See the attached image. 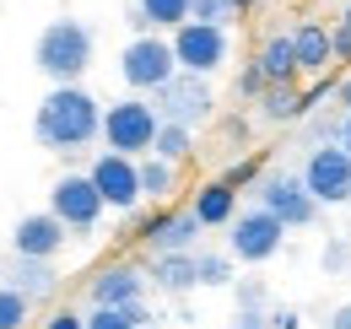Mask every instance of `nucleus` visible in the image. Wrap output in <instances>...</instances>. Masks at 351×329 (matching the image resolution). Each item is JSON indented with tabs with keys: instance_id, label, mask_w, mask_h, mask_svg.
<instances>
[{
	"instance_id": "obj_1",
	"label": "nucleus",
	"mask_w": 351,
	"mask_h": 329,
	"mask_svg": "<svg viewBox=\"0 0 351 329\" xmlns=\"http://www.w3.org/2000/svg\"><path fill=\"white\" fill-rule=\"evenodd\" d=\"M33 135L44 151L76 157L87 151L92 141H103V103L92 97L87 86H49V97L33 114Z\"/></svg>"
},
{
	"instance_id": "obj_2",
	"label": "nucleus",
	"mask_w": 351,
	"mask_h": 329,
	"mask_svg": "<svg viewBox=\"0 0 351 329\" xmlns=\"http://www.w3.org/2000/svg\"><path fill=\"white\" fill-rule=\"evenodd\" d=\"M33 65L54 86H82V76L92 71V27L76 16H54L33 43Z\"/></svg>"
},
{
	"instance_id": "obj_3",
	"label": "nucleus",
	"mask_w": 351,
	"mask_h": 329,
	"mask_svg": "<svg viewBox=\"0 0 351 329\" xmlns=\"http://www.w3.org/2000/svg\"><path fill=\"white\" fill-rule=\"evenodd\" d=\"M157 135H162V114H157V103L152 97H119V103H108L103 108V146L108 151H119V157H152V146H157Z\"/></svg>"
},
{
	"instance_id": "obj_4",
	"label": "nucleus",
	"mask_w": 351,
	"mask_h": 329,
	"mask_svg": "<svg viewBox=\"0 0 351 329\" xmlns=\"http://www.w3.org/2000/svg\"><path fill=\"white\" fill-rule=\"evenodd\" d=\"M119 76L135 97H157L162 86L178 76V54H173V38L162 33H146V38H130L125 54H119Z\"/></svg>"
},
{
	"instance_id": "obj_5",
	"label": "nucleus",
	"mask_w": 351,
	"mask_h": 329,
	"mask_svg": "<svg viewBox=\"0 0 351 329\" xmlns=\"http://www.w3.org/2000/svg\"><path fill=\"white\" fill-rule=\"evenodd\" d=\"M146 287H152V276H146V259H103L97 270L87 276V302L92 308H141L146 302Z\"/></svg>"
},
{
	"instance_id": "obj_6",
	"label": "nucleus",
	"mask_w": 351,
	"mask_h": 329,
	"mask_svg": "<svg viewBox=\"0 0 351 329\" xmlns=\"http://www.w3.org/2000/svg\"><path fill=\"white\" fill-rule=\"evenodd\" d=\"M281 243H287V221L270 216L265 206L238 210V221L227 227V254H232L238 265H265V259L281 254Z\"/></svg>"
},
{
	"instance_id": "obj_7",
	"label": "nucleus",
	"mask_w": 351,
	"mask_h": 329,
	"mask_svg": "<svg viewBox=\"0 0 351 329\" xmlns=\"http://www.w3.org/2000/svg\"><path fill=\"white\" fill-rule=\"evenodd\" d=\"M254 206H265L270 216H281L287 232H303V227L319 221V200L308 195L303 173H265L260 184H254Z\"/></svg>"
},
{
	"instance_id": "obj_8",
	"label": "nucleus",
	"mask_w": 351,
	"mask_h": 329,
	"mask_svg": "<svg viewBox=\"0 0 351 329\" xmlns=\"http://www.w3.org/2000/svg\"><path fill=\"white\" fill-rule=\"evenodd\" d=\"M152 103H157L162 124H184V130H200V124L217 119V92H211V82L206 76H189V71H178Z\"/></svg>"
},
{
	"instance_id": "obj_9",
	"label": "nucleus",
	"mask_w": 351,
	"mask_h": 329,
	"mask_svg": "<svg viewBox=\"0 0 351 329\" xmlns=\"http://www.w3.org/2000/svg\"><path fill=\"white\" fill-rule=\"evenodd\" d=\"M173 38V54H178V71H189V76H217L221 65L232 60V33L227 27H206V22H184Z\"/></svg>"
},
{
	"instance_id": "obj_10",
	"label": "nucleus",
	"mask_w": 351,
	"mask_h": 329,
	"mask_svg": "<svg viewBox=\"0 0 351 329\" xmlns=\"http://www.w3.org/2000/svg\"><path fill=\"white\" fill-rule=\"evenodd\" d=\"M103 195H97V184H92L87 173H60L54 178V189H49V216H60L71 232H92L97 221H103Z\"/></svg>"
},
{
	"instance_id": "obj_11",
	"label": "nucleus",
	"mask_w": 351,
	"mask_h": 329,
	"mask_svg": "<svg viewBox=\"0 0 351 329\" xmlns=\"http://www.w3.org/2000/svg\"><path fill=\"white\" fill-rule=\"evenodd\" d=\"M303 184L319 206H351V151L346 146H313L303 162Z\"/></svg>"
},
{
	"instance_id": "obj_12",
	"label": "nucleus",
	"mask_w": 351,
	"mask_h": 329,
	"mask_svg": "<svg viewBox=\"0 0 351 329\" xmlns=\"http://www.w3.org/2000/svg\"><path fill=\"white\" fill-rule=\"evenodd\" d=\"M87 178L97 184V195H103L108 210H135L141 200H146V189H141V162H135V157L103 151V157H92Z\"/></svg>"
},
{
	"instance_id": "obj_13",
	"label": "nucleus",
	"mask_w": 351,
	"mask_h": 329,
	"mask_svg": "<svg viewBox=\"0 0 351 329\" xmlns=\"http://www.w3.org/2000/svg\"><path fill=\"white\" fill-rule=\"evenodd\" d=\"M65 221L60 216H49V210H33V216H22L16 227H11V259H54L60 248H65Z\"/></svg>"
},
{
	"instance_id": "obj_14",
	"label": "nucleus",
	"mask_w": 351,
	"mask_h": 329,
	"mask_svg": "<svg viewBox=\"0 0 351 329\" xmlns=\"http://www.w3.org/2000/svg\"><path fill=\"white\" fill-rule=\"evenodd\" d=\"M206 238V227H200V216L184 206V210H162V221H157V232H152V243H146V259L152 254H195Z\"/></svg>"
},
{
	"instance_id": "obj_15",
	"label": "nucleus",
	"mask_w": 351,
	"mask_h": 329,
	"mask_svg": "<svg viewBox=\"0 0 351 329\" xmlns=\"http://www.w3.org/2000/svg\"><path fill=\"white\" fill-rule=\"evenodd\" d=\"M0 287L22 291L27 302H49L60 291V270H54V259H11L0 270Z\"/></svg>"
},
{
	"instance_id": "obj_16",
	"label": "nucleus",
	"mask_w": 351,
	"mask_h": 329,
	"mask_svg": "<svg viewBox=\"0 0 351 329\" xmlns=\"http://www.w3.org/2000/svg\"><path fill=\"white\" fill-rule=\"evenodd\" d=\"M254 65H260V76H265L270 86H298V76H303L292 33H265L260 49H254Z\"/></svg>"
},
{
	"instance_id": "obj_17",
	"label": "nucleus",
	"mask_w": 351,
	"mask_h": 329,
	"mask_svg": "<svg viewBox=\"0 0 351 329\" xmlns=\"http://www.w3.org/2000/svg\"><path fill=\"white\" fill-rule=\"evenodd\" d=\"M292 43H298L303 76H324V71L335 65V27H324V22H298V27H292Z\"/></svg>"
},
{
	"instance_id": "obj_18",
	"label": "nucleus",
	"mask_w": 351,
	"mask_h": 329,
	"mask_svg": "<svg viewBox=\"0 0 351 329\" xmlns=\"http://www.w3.org/2000/svg\"><path fill=\"white\" fill-rule=\"evenodd\" d=\"M146 276H152V287L168 291V297H184V291L200 287L195 254H152V259H146Z\"/></svg>"
},
{
	"instance_id": "obj_19",
	"label": "nucleus",
	"mask_w": 351,
	"mask_h": 329,
	"mask_svg": "<svg viewBox=\"0 0 351 329\" xmlns=\"http://www.w3.org/2000/svg\"><path fill=\"white\" fill-rule=\"evenodd\" d=\"M189 210L200 216V227H206V232H211V227H232V221H238V189H227L221 178H211V184H200V189H195Z\"/></svg>"
},
{
	"instance_id": "obj_20",
	"label": "nucleus",
	"mask_w": 351,
	"mask_h": 329,
	"mask_svg": "<svg viewBox=\"0 0 351 329\" xmlns=\"http://www.w3.org/2000/svg\"><path fill=\"white\" fill-rule=\"evenodd\" d=\"M260 114L270 124H298V119H308L313 108H308V97L298 92V86H270V92L260 97Z\"/></svg>"
},
{
	"instance_id": "obj_21",
	"label": "nucleus",
	"mask_w": 351,
	"mask_h": 329,
	"mask_svg": "<svg viewBox=\"0 0 351 329\" xmlns=\"http://www.w3.org/2000/svg\"><path fill=\"white\" fill-rule=\"evenodd\" d=\"M141 189L152 206H162L178 189V162H162V157H141Z\"/></svg>"
},
{
	"instance_id": "obj_22",
	"label": "nucleus",
	"mask_w": 351,
	"mask_h": 329,
	"mask_svg": "<svg viewBox=\"0 0 351 329\" xmlns=\"http://www.w3.org/2000/svg\"><path fill=\"white\" fill-rule=\"evenodd\" d=\"M232 265H238L232 254L195 248V276H200V287H232V281H238V270H232Z\"/></svg>"
},
{
	"instance_id": "obj_23",
	"label": "nucleus",
	"mask_w": 351,
	"mask_h": 329,
	"mask_svg": "<svg viewBox=\"0 0 351 329\" xmlns=\"http://www.w3.org/2000/svg\"><path fill=\"white\" fill-rule=\"evenodd\" d=\"M135 11H141L152 27H162V33H178V27L189 22V0H135Z\"/></svg>"
},
{
	"instance_id": "obj_24",
	"label": "nucleus",
	"mask_w": 351,
	"mask_h": 329,
	"mask_svg": "<svg viewBox=\"0 0 351 329\" xmlns=\"http://www.w3.org/2000/svg\"><path fill=\"white\" fill-rule=\"evenodd\" d=\"M152 157H162V162H184V157H195V130H184V124H162Z\"/></svg>"
},
{
	"instance_id": "obj_25",
	"label": "nucleus",
	"mask_w": 351,
	"mask_h": 329,
	"mask_svg": "<svg viewBox=\"0 0 351 329\" xmlns=\"http://www.w3.org/2000/svg\"><path fill=\"white\" fill-rule=\"evenodd\" d=\"M243 11L238 0H189V22H206V27H232Z\"/></svg>"
},
{
	"instance_id": "obj_26",
	"label": "nucleus",
	"mask_w": 351,
	"mask_h": 329,
	"mask_svg": "<svg viewBox=\"0 0 351 329\" xmlns=\"http://www.w3.org/2000/svg\"><path fill=\"white\" fill-rule=\"evenodd\" d=\"M308 135H313V146H341L346 114H341V108H319V114H308Z\"/></svg>"
},
{
	"instance_id": "obj_27",
	"label": "nucleus",
	"mask_w": 351,
	"mask_h": 329,
	"mask_svg": "<svg viewBox=\"0 0 351 329\" xmlns=\"http://www.w3.org/2000/svg\"><path fill=\"white\" fill-rule=\"evenodd\" d=\"M319 270H324L330 281L351 276V238H324V248H319Z\"/></svg>"
},
{
	"instance_id": "obj_28",
	"label": "nucleus",
	"mask_w": 351,
	"mask_h": 329,
	"mask_svg": "<svg viewBox=\"0 0 351 329\" xmlns=\"http://www.w3.org/2000/svg\"><path fill=\"white\" fill-rule=\"evenodd\" d=\"M260 178H265V151H254V157H243V162H232L227 173H221V184H227V189H238V195H243V189H254Z\"/></svg>"
},
{
	"instance_id": "obj_29",
	"label": "nucleus",
	"mask_w": 351,
	"mask_h": 329,
	"mask_svg": "<svg viewBox=\"0 0 351 329\" xmlns=\"http://www.w3.org/2000/svg\"><path fill=\"white\" fill-rule=\"evenodd\" d=\"M27 319H33V302L22 291L0 287V329H27Z\"/></svg>"
},
{
	"instance_id": "obj_30",
	"label": "nucleus",
	"mask_w": 351,
	"mask_h": 329,
	"mask_svg": "<svg viewBox=\"0 0 351 329\" xmlns=\"http://www.w3.org/2000/svg\"><path fill=\"white\" fill-rule=\"evenodd\" d=\"M232 308H270V287L260 276H238L232 281Z\"/></svg>"
},
{
	"instance_id": "obj_31",
	"label": "nucleus",
	"mask_w": 351,
	"mask_h": 329,
	"mask_svg": "<svg viewBox=\"0 0 351 329\" xmlns=\"http://www.w3.org/2000/svg\"><path fill=\"white\" fill-rule=\"evenodd\" d=\"M265 92H270V82L260 76V65H254V60H243V71H238V97H243V103H260Z\"/></svg>"
},
{
	"instance_id": "obj_32",
	"label": "nucleus",
	"mask_w": 351,
	"mask_h": 329,
	"mask_svg": "<svg viewBox=\"0 0 351 329\" xmlns=\"http://www.w3.org/2000/svg\"><path fill=\"white\" fill-rule=\"evenodd\" d=\"M87 329H141L125 308H87Z\"/></svg>"
},
{
	"instance_id": "obj_33",
	"label": "nucleus",
	"mask_w": 351,
	"mask_h": 329,
	"mask_svg": "<svg viewBox=\"0 0 351 329\" xmlns=\"http://www.w3.org/2000/svg\"><path fill=\"white\" fill-rule=\"evenodd\" d=\"M38 329H87V313H76V308H49V319Z\"/></svg>"
},
{
	"instance_id": "obj_34",
	"label": "nucleus",
	"mask_w": 351,
	"mask_h": 329,
	"mask_svg": "<svg viewBox=\"0 0 351 329\" xmlns=\"http://www.w3.org/2000/svg\"><path fill=\"white\" fill-rule=\"evenodd\" d=\"M227 329H270V308H232Z\"/></svg>"
},
{
	"instance_id": "obj_35",
	"label": "nucleus",
	"mask_w": 351,
	"mask_h": 329,
	"mask_svg": "<svg viewBox=\"0 0 351 329\" xmlns=\"http://www.w3.org/2000/svg\"><path fill=\"white\" fill-rule=\"evenodd\" d=\"M298 324H303L298 308H270V329H298Z\"/></svg>"
},
{
	"instance_id": "obj_36",
	"label": "nucleus",
	"mask_w": 351,
	"mask_h": 329,
	"mask_svg": "<svg viewBox=\"0 0 351 329\" xmlns=\"http://www.w3.org/2000/svg\"><path fill=\"white\" fill-rule=\"evenodd\" d=\"M335 60L351 65V33H346V27H335Z\"/></svg>"
},
{
	"instance_id": "obj_37",
	"label": "nucleus",
	"mask_w": 351,
	"mask_h": 329,
	"mask_svg": "<svg viewBox=\"0 0 351 329\" xmlns=\"http://www.w3.org/2000/svg\"><path fill=\"white\" fill-rule=\"evenodd\" d=\"M335 108H341V114H351V76H341V92H335Z\"/></svg>"
},
{
	"instance_id": "obj_38",
	"label": "nucleus",
	"mask_w": 351,
	"mask_h": 329,
	"mask_svg": "<svg viewBox=\"0 0 351 329\" xmlns=\"http://www.w3.org/2000/svg\"><path fill=\"white\" fill-rule=\"evenodd\" d=\"M330 329H351V302H341V308L330 313Z\"/></svg>"
},
{
	"instance_id": "obj_39",
	"label": "nucleus",
	"mask_w": 351,
	"mask_h": 329,
	"mask_svg": "<svg viewBox=\"0 0 351 329\" xmlns=\"http://www.w3.org/2000/svg\"><path fill=\"white\" fill-rule=\"evenodd\" d=\"M335 27H346V33H351V0H346V11H341V22H335Z\"/></svg>"
},
{
	"instance_id": "obj_40",
	"label": "nucleus",
	"mask_w": 351,
	"mask_h": 329,
	"mask_svg": "<svg viewBox=\"0 0 351 329\" xmlns=\"http://www.w3.org/2000/svg\"><path fill=\"white\" fill-rule=\"evenodd\" d=\"M341 146H346V151H351V114H346V135H341Z\"/></svg>"
},
{
	"instance_id": "obj_41",
	"label": "nucleus",
	"mask_w": 351,
	"mask_h": 329,
	"mask_svg": "<svg viewBox=\"0 0 351 329\" xmlns=\"http://www.w3.org/2000/svg\"><path fill=\"white\" fill-rule=\"evenodd\" d=\"M146 329H162V324H146Z\"/></svg>"
},
{
	"instance_id": "obj_42",
	"label": "nucleus",
	"mask_w": 351,
	"mask_h": 329,
	"mask_svg": "<svg viewBox=\"0 0 351 329\" xmlns=\"http://www.w3.org/2000/svg\"><path fill=\"white\" fill-rule=\"evenodd\" d=\"M0 270H5V265H0Z\"/></svg>"
}]
</instances>
